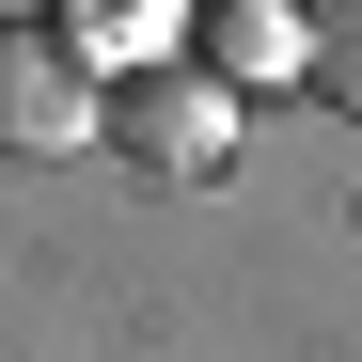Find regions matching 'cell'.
<instances>
[{
	"label": "cell",
	"mask_w": 362,
	"mask_h": 362,
	"mask_svg": "<svg viewBox=\"0 0 362 362\" xmlns=\"http://www.w3.org/2000/svg\"><path fill=\"white\" fill-rule=\"evenodd\" d=\"M110 142V64L64 16H0V158H79Z\"/></svg>",
	"instance_id": "1"
},
{
	"label": "cell",
	"mask_w": 362,
	"mask_h": 362,
	"mask_svg": "<svg viewBox=\"0 0 362 362\" xmlns=\"http://www.w3.org/2000/svg\"><path fill=\"white\" fill-rule=\"evenodd\" d=\"M110 158H127L142 189H205V173L236 158V95L205 64H127L110 79Z\"/></svg>",
	"instance_id": "2"
},
{
	"label": "cell",
	"mask_w": 362,
	"mask_h": 362,
	"mask_svg": "<svg viewBox=\"0 0 362 362\" xmlns=\"http://www.w3.org/2000/svg\"><path fill=\"white\" fill-rule=\"evenodd\" d=\"M189 64L221 95H299L315 64V0H189Z\"/></svg>",
	"instance_id": "3"
},
{
	"label": "cell",
	"mask_w": 362,
	"mask_h": 362,
	"mask_svg": "<svg viewBox=\"0 0 362 362\" xmlns=\"http://www.w3.org/2000/svg\"><path fill=\"white\" fill-rule=\"evenodd\" d=\"M64 32L127 79V64H158V47H189V0H64Z\"/></svg>",
	"instance_id": "4"
},
{
	"label": "cell",
	"mask_w": 362,
	"mask_h": 362,
	"mask_svg": "<svg viewBox=\"0 0 362 362\" xmlns=\"http://www.w3.org/2000/svg\"><path fill=\"white\" fill-rule=\"evenodd\" d=\"M299 95L362 127V0H315V64H299Z\"/></svg>",
	"instance_id": "5"
}]
</instances>
